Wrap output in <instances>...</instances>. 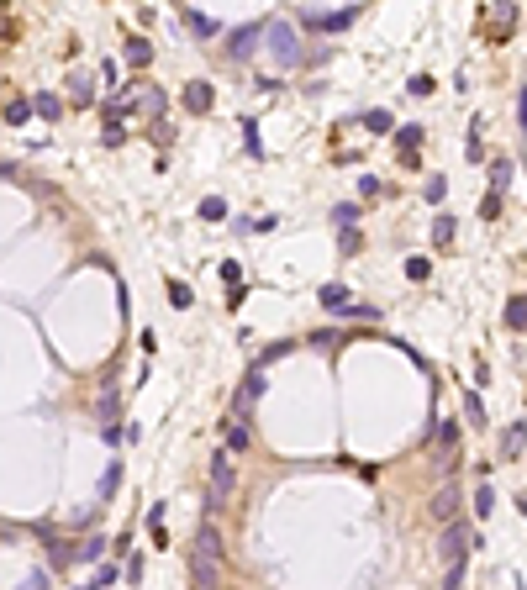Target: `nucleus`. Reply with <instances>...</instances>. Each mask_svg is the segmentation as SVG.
Wrapping results in <instances>:
<instances>
[{
	"instance_id": "1",
	"label": "nucleus",
	"mask_w": 527,
	"mask_h": 590,
	"mask_svg": "<svg viewBox=\"0 0 527 590\" xmlns=\"http://www.w3.org/2000/svg\"><path fill=\"white\" fill-rule=\"evenodd\" d=\"M190 574H195V590H216V580H222V538H216L211 522H200V527H195Z\"/></svg>"
},
{
	"instance_id": "2",
	"label": "nucleus",
	"mask_w": 527,
	"mask_h": 590,
	"mask_svg": "<svg viewBox=\"0 0 527 590\" xmlns=\"http://www.w3.org/2000/svg\"><path fill=\"white\" fill-rule=\"evenodd\" d=\"M264 37L275 43V58H280V69H295V63H301V43H295V26H290V21L269 16V21H264Z\"/></svg>"
},
{
	"instance_id": "3",
	"label": "nucleus",
	"mask_w": 527,
	"mask_h": 590,
	"mask_svg": "<svg viewBox=\"0 0 527 590\" xmlns=\"http://www.w3.org/2000/svg\"><path fill=\"white\" fill-rule=\"evenodd\" d=\"M227 490H232V453L216 448V453H211V501H206V512H222V506H227Z\"/></svg>"
},
{
	"instance_id": "4",
	"label": "nucleus",
	"mask_w": 527,
	"mask_h": 590,
	"mask_svg": "<svg viewBox=\"0 0 527 590\" xmlns=\"http://www.w3.org/2000/svg\"><path fill=\"white\" fill-rule=\"evenodd\" d=\"M121 105H138L143 116H158V111L169 105V95H164L158 85H127V95H121Z\"/></svg>"
},
{
	"instance_id": "5",
	"label": "nucleus",
	"mask_w": 527,
	"mask_h": 590,
	"mask_svg": "<svg viewBox=\"0 0 527 590\" xmlns=\"http://www.w3.org/2000/svg\"><path fill=\"white\" fill-rule=\"evenodd\" d=\"M259 43H264V21H242L237 32L227 37V58H248Z\"/></svg>"
},
{
	"instance_id": "6",
	"label": "nucleus",
	"mask_w": 527,
	"mask_h": 590,
	"mask_svg": "<svg viewBox=\"0 0 527 590\" xmlns=\"http://www.w3.org/2000/svg\"><path fill=\"white\" fill-rule=\"evenodd\" d=\"M469 543H475V532L454 517L449 527H443V559H449V564H464V548H469Z\"/></svg>"
},
{
	"instance_id": "7",
	"label": "nucleus",
	"mask_w": 527,
	"mask_h": 590,
	"mask_svg": "<svg viewBox=\"0 0 527 590\" xmlns=\"http://www.w3.org/2000/svg\"><path fill=\"white\" fill-rule=\"evenodd\" d=\"M222 448H227V453H248V448H253V427L237 422V417H227V422H222Z\"/></svg>"
},
{
	"instance_id": "8",
	"label": "nucleus",
	"mask_w": 527,
	"mask_h": 590,
	"mask_svg": "<svg viewBox=\"0 0 527 590\" xmlns=\"http://www.w3.org/2000/svg\"><path fill=\"white\" fill-rule=\"evenodd\" d=\"M359 16V6H348V11H327V16H317V11H301V21L306 26H317V32H343L348 21Z\"/></svg>"
},
{
	"instance_id": "9",
	"label": "nucleus",
	"mask_w": 527,
	"mask_h": 590,
	"mask_svg": "<svg viewBox=\"0 0 527 590\" xmlns=\"http://www.w3.org/2000/svg\"><path fill=\"white\" fill-rule=\"evenodd\" d=\"M322 306H327L332 316H354V295H348L343 285H322V295H317Z\"/></svg>"
},
{
	"instance_id": "10",
	"label": "nucleus",
	"mask_w": 527,
	"mask_h": 590,
	"mask_svg": "<svg viewBox=\"0 0 527 590\" xmlns=\"http://www.w3.org/2000/svg\"><path fill=\"white\" fill-rule=\"evenodd\" d=\"M459 501H464V495H459L454 485H443L438 495H432V517H438L443 527H449V522H454V512H459Z\"/></svg>"
},
{
	"instance_id": "11",
	"label": "nucleus",
	"mask_w": 527,
	"mask_h": 590,
	"mask_svg": "<svg viewBox=\"0 0 527 590\" xmlns=\"http://www.w3.org/2000/svg\"><path fill=\"white\" fill-rule=\"evenodd\" d=\"M185 111H190V116H206L211 111V85H206V79L185 85Z\"/></svg>"
},
{
	"instance_id": "12",
	"label": "nucleus",
	"mask_w": 527,
	"mask_h": 590,
	"mask_svg": "<svg viewBox=\"0 0 527 590\" xmlns=\"http://www.w3.org/2000/svg\"><path fill=\"white\" fill-rule=\"evenodd\" d=\"M264 390H269V374L253 364V369H248V380H242V390H237V400H248V406H253V400H259Z\"/></svg>"
},
{
	"instance_id": "13",
	"label": "nucleus",
	"mask_w": 527,
	"mask_h": 590,
	"mask_svg": "<svg viewBox=\"0 0 527 590\" xmlns=\"http://www.w3.org/2000/svg\"><path fill=\"white\" fill-rule=\"evenodd\" d=\"M332 227H337V232H359V206H354V200H337V206H332Z\"/></svg>"
},
{
	"instance_id": "14",
	"label": "nucleus",
	"mask_w": 527,
	"mask_h": 590,
	"mask_svg": "<svg viewBox=\"0 0 527 590\" xmlns=\"http://www.w3.org/2000/svg\"><path fill=\"white\" fill-rule=\"evenodd\" d=\"M180 16H185V26H190V32H195V37H206V43H211V37H216V32H222V26H216L211 16H200V11H180Z\"/></svg>"
},
{
	"instance_id": "15",
	"label": "nucleus",
	"mask_w": 527,
	"mask_h": 590,
	"mask_svg": "<svg viewBox=\"0 0 527 590\" xmlns=\"http://www.w3.org/2000/svg\"><path fill=\"white\" fill-rule=\"evenodd\" d=\"M69 95H74V105H90V100H96V79H90V74H74V79H69Z\"/></svg>"
},
{
	"instance_id": "16",
	"label": "nucleus",
	"mask_w": 527,
	"mask_h": 590,
	"mask_svg": "<svg viewBox=\"0 0 527 590\" xmlns=\"http://www.w3.org/2000/svg\"><path fill=\"white\" fill-rule=\"evenodd\" d=\"M127 63H153V43H148V37H127Z\"/></svg>"
},
{
	"instance_id": "17",
	"label": "nucleus",
	"mask_w": 527,
	"mask_h": 590,
	"mask_svg": "<svg viewBox=\"0 0 527 590\" xmlns=\"http://www.w3.org/2000/svg\"><path fill=\"white\" fill-rule=\"evenodd\" d=\"M511 174H517V169H511V158H496V164H491V195H501V190H506Z\"/></svg>"
},
{
	"instance_id": "18",
	"label": "nucleus",
	"mask_w": 527,
	"mask_h": 590,
	"mask_svg": "<svg viewBox=\"0 0 527 590\" xmlns=\"http://www.w3.org/2000/svg\"><path fill=\"white\" fill-rule=\"evenodd\" d=\"M522 442H527V422H511V427H506V438H501V453L511 459V453H522Z\"/></svg>"
},
{
	"instance_id": "19",
	"label": "nucleus",
	"mask_w": 527,
	"mask_h": 590,
	"mask_svg": "<svg viewBox=\"0 0 527 590\" xmlns=\"http://www.w3.org/2000/svg\"><path fill=\"white\" fill-rule=\"evenodd\" d=\"M475 512H480V517H491V512H496V490H491V480H480V485H475Z\"/></svg>"
},
{
	"instance_id": "20",
	"label": "nucleus",
	"mask_w": 527,
	"mask_h": 590,
	"mask_svg": "<svg viewBox=\"0 0 527 590\" xmlns=\"http://www.w3.org/2000/svg\"><path fill=\"white\" fill-rule=\"evenodd\" d=\"M101 554H106V538L96 532V538H85V548H74V559H85V564H101Z\"/></svg>"
},
{
	"instance_id": "21",
	"label": "nucleus",
	"mask_w": 527,
	"mask_h": 590,
	"mask_svg": "<svg viewBox=\"0 0 527 590\" xmlns=\"http://www.w3.org/2000/svg\"><path fill=\"white\" fill-rule=\"evenodd\" d=\"M506 327L527 332V301H522V295H517V301H506Z\"/></svg>"
},
{
	"instance_id": "22",
	"label": "nucleus",
	"mask_w": 527,
	"mask_h": 590,
	"mask_svg": "<svg viewBox=\"0 0 527 590\" xmlns=\"http://www.w3.org/2000/svg\"><path fill=\"white\" fill-rule=\"evenodd\" d=\"M306 343H312V348H322V353H332V348H343L348 338H343V332H312Z\"/></svg>"
},
{
	"instance_id": "23",
	"label": "nucleus",
	"mask_w": 527,
	"mask_h": 590,
	"mask_svg": "<svg viewBox=\"0 0 527 590\" xmlns=\"http://www.w3.org/2000/svg\"><path fill=\"white\" fill-rule=\"evenodd\" d=\"M200 217H206V222H222V217H227V200H222V195H206V200H200Z\"/></svg>"
},
{
	"instance_id": "24",
	"label": "nucleus",
	"mask_w": 527,
	"mask_h": 590,
	"mask_svg": "<svg viewBox=\"0 0 527 590\" xmlns=\"http://www.w3.org/2000/svg\"><path fill=\"white\" fill-rule=\"evenodd\" d=\"M190 301H195V295H190V285H185V279H169V306H180V311H185Z\"/></svg>"
},
{
	"instance_id": "25",
	"label": "nucleus",
	"mask_w": 527,
	"mask_h": 590,
	"mask_svg": "<svg viewBox=\"0 0 527 590\" xmlns=\"http://www.w3.org/2000/svg\"><path fill=\"white\" fill-rule=\"evenodd\" d=\"M26 116H32V100H6V122L11 127H21Z\"/></svg>"
},
{
	"instance_id": "26",
	"label": "nucleus",
	"mask_w": 527,
	"mask_h": 590,
	"mask_svg": "<svg viewBox=\"0 0 527 590\" xmlns=\"http://www.w3.org/2000/svg\"><path fill=\"white\" fill-rule=\"evenodd\" d=\"M491 26H496V32H511V26H517V11H511V6H496V11H491Z\"/></svg>"
},
{
	"instance_id": "27",
	"label": "nucleus",
	"mask_w": 527,
	"mask_h": 590,
	"mask_svg": "<svg viewBox=\"0 0 527 590\" xmlns=\"http://www.w3.org/2000/svg\"><path fill=\"white\" fill-rule=\"evenodd\" d=\"M32 111H37V116H48V122H53V116L63 111V100H58V95H37V100H32Z\"/></svg>"
},
{
	"instance_id": "28",
	"label": "nucleus",
	"mask_w": 527,
	"mask_h": 590,
	"mask_svg": "<svg viewBox=\"0 0 527 590\" xmlns=\"http://www.w3.org/2000/svg\"><path fill=\"white\" fill-rule=\"evenodd\" d=\"M422 195L432 200V206H438V200H443V195H449V180H443V174H432V180L422 185Z\"/></svg>"
},
{
	"instance_id": "29",
	"label": "nucleus",
	"mask_w": 527,
	"mask_h": 590,
	"mask_svg": "<svg viewBox=\"0 0 527 590\" xmlns=\"http://www.w3.org/2000/svg\"><path fill=\"white\" fill-rule=\"evenodd\" d=\"M432 243H454V217H438V222H432Z\"/></svg>"
},
{
	"instance_id": "30",
	"label": "nucleus",
	"mask_w": 527,
	"mask_h": 590,
	"mask_svg": "<svg viewBox=\"0 0 527 590\" xmlns=\"http://www.w3.org/2000/svg\"><path fill=\"white\" fill-rule=\"evenodd\" d=\"M242 148H248L253 158H264V143H259V127L253 122H242Z\"/></svg>"
},
{
	"instance_id": "31",
	"label": "nucleus",
	"mask_w": 527,
	"mask_h": 590,
	"mask_svg": "<svg viewBox=\"0 0 527 590\" xmlns=\"http://www.w3.org/2000/svg\"><path fill=\"white\" fill-rule=\"evenodd\" d=\"M464 411H469V422H475V427H485V406H480V395H475V390L464 395Z\"/></svg>"
},
{
	"instance_id": "32",
	"label": "nucleus",
	"mask_w": 527,
	"mask_h": 590,
	"mask_svg": "<svg viewBox=\"0 0 527 590\" xmlns=\"http://www.w3.org/2000/svg\"><path fill=\"white\" fill-rule=\"evenodd\" d=\"M459 442V422H438V448H454Z\"/></svg>"
},
{
	"instance_id": "33",
	"label": "nucleus",
	"mask_w": 527,
	"mask_h": 590,
	"mask_svg": "<svg viewBox=\"0 0 527 590\" xmlns=\"http://www.w3.org/2000/svg\"><path fill=\"white\" fill-rule=\"evenodd\" d=\"M337 253H343V259H354V253H359V232H337Z\"/></svg>"
},
{
	"instance_id": "34",
	"label": "nucleus",
	"mask_w": 527,
	"mask_h": 590,
	"mask_svg": "<svg viewBox=\"0 0 527 590\" xmlns=\"http://www.w3.org/2000/svg\"><path fill=\"white\" fill-rule=\"evenodd\" d=\"M406 95H432V74H411V85H406Z\"/></svg>"
},
{
	"instance_id": "35",
	"label": "nucleus",
	"mask_w": 527,
	"mask_h": 590,
	"mask_svg": "<svg viewBox=\"0 0 527 590\" xmlns=\"http://www.w3.org/2000/svg\"><path fill=\"white\" fill-rule=\"evenodd\" d=\"M364 127H369V132H390V111H369V116H364Z\"/></svg>"
},
{
	"instance_id": "36",
	"label": "nucleus",
	"mask_w": 527,
	"mask_h": 590,
	"mask_svg": "<svg viewBox=\"0 0 527 590\" xmlns=\"http://www.w3.org/2000/svg\"><path fill=\"white\" fill-rule=\"evenodd\" d=\"M480 217H485V222L501 217V195H485V200H480Z\"/></svg>"
},
{
	"instance_id": "37",
	"label": "nucleus",
	"mask_w": 527,
	"mask_h": 590,
	"mask_svg": "<svg viewBox=\"0 0 527 590\" xmlns=\"http://www.w3.org/2000/svg\"><path fill=\"white\" fill-rule=\"evenodd\" d=\"M464 585V564H449V574H443V590H459Z\"/></svg>"
},
{
	"instance_id": "38",
	"label": "nucleus",
	"mask_w": 527,
	"mask_h": 590,
	"mask_svg": "<svg viewBox=\"0 0 527 590\" xmlns=\"http://www.w3.org/2000/svg\"><path fill=\"white\" fill-rule=\"evenodd\" d=\"M21 590H48V569H32V574L21 580Z\"/></svg>"
},
{
	"instance_id": "39",
	"label": "nucleus",
	"mask_w": 527,
	"mask_h": 590,
	"mask_svg": "<svg viewBox=\"0 0 527 590\" xmlns=\"http://www.w3.org/2000/svg\"><path fill=\"white\" fill-rule=\"evenodd\" d=\"M406 274H411V279H427L432 264H427V259H406Z\"/></svg>"
},
{
	"instance_id": "40",
	"label": "nucleus",
	"mask_w": 527,
	"mask_h": 590,
	"mask_svg": "<svg viewBox=\"0 0 527 590\" xmlns=\"http://www.w3.org/2000/svg\"><path fill=\"white\" fill-rule=\"evenodd\" d=\"M116 480H121V469L111 464V469H106V475H101V495H111V490H116Z\"/></svg>"
},
{
	"instance_id": "41",
	"label": "nucleus",
	"mask_w": 527,
	"mask_h": 590,
	"mask_svg": "<svg viewBox=\"0 0 527 590\" xmlns=\"http://www.w3.org/2000/svg\"><path fill=\"white\" fill-rule=\"evenodd\" d=\"M111 580H116V569H111V564H101V569H96V580H90V585L101 590V585H111Z\"/></svg>"
},
{
	"instance_id": "42",
	"label": "nucleus",
	"mask_w": 527,
	"mask_h": 590,
	"mask_svg": "<svg viewBox=\"0 0 527 590\" xmlns=\"http://www.w3.org/2000/svg\"><path fill=\"white\" fill-rule=\"evenodd\" d=\"M517 116H522V138H527V90L517 95Z\"/></svg>"
},
{
	"instance_id": "43",
	"label": "nucleus",
	"mask_w": 527,
	"mask_h": 590,
	"mask_svg": "<svg viewBox=\"0 0 527 590\" xmlns=\"http://www.w3.org/2000/svg\"><path fill=\"white\" fill-rule=\"evenodd\" d=\"M74 590H96V585H74Z\"/></svg>"
}]
</instances>
